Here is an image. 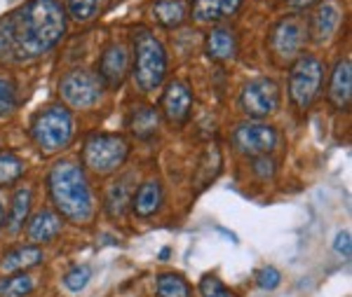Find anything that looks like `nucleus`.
Listing matches in <instances>:
<instances>
[{
    "label": "nucleus",
    "mask_w": 352,
    "mask_h": 297,
    "mask_svg": "<svg viewBox=\"0 0 352 297\" xmlns=\"http://www.w3.org/2000/svg\"><path fill=\"white\" fill-rule=\"evenodd\" d=\"M66 26L59 0H28L0 19V66L28 64L50 54L66 36Z\"/></svg>",
    "instance_id": "f257e3e1"
},
{
    "label": "nucleus",
    "mask_w": 352,
    "mask_h": 297,
    "mask_svg": "<svg viewBox=\"0 0 352 297\" xmlns=\"http://www.w3.org/2000/svg\"><path fill=\"white\" fill-rule=\"evenodd\" d=\"M50 199L61 218L76 225H85L94 215V197L85 171L73 162L54 164L47 176Z\"/></svg>",
    "instance_id": "f03ea898"
},
{
    "label": "nucleus",
    "mask_w": 352,
    "mask_h": 297,
    "mask_svg": "<svg viewBox=\"0 0 352 297\" xmlns=\"http://www.w3.org/2000/svg\"><path fill=\"white\" fill-rule=\"evenodd\" d=\"M134 82L144 94L155 91L167 78V49L148 28L134 33Z\"/></svg>",
    "instance_id": "7ed1b4c3"
},
{
    "label": "nucleus",
    "mask_w": 352,
    "mask_h": 297,
    "mask_svg": "<svg viewBox=\"0 0 352 297\" xmlns=\"http://www.w3.org/2000/svg\"><path fill=\"white\" fill-rule=\"evenodd\" d=\"M73 136H76V122H73L71 110L64 106L43 108L31 122V139L45 155L66 150Z\"/></svg>",
    "instance_id": "20e7f679"
},
{
    "label": "nucleus",
    "mask_w": 352,
    "mask_h": 297,
    "mask_svg": "<svg viewBox=\"0 0 352 297\" xmlns=\"http://www.w3.org/2000/svg\"><path fill=\"white\" fill-rule=\"evenodd\" d=\"M129 143L120 134H92L82 145V164L96 176H111L127 162Z\"/></svg>",
    "instance_id": "39448f33"
},
{
    "label": "nucleus",
    "mask_w": 352,
    "mask_h": 297,
    "mask_svg": "<svg viewBox=\"0 0 352 297\" xmlns=\"http://www.w3.org/2000/svg\"><path fill=\"white\" fill-rule=\"evenodd\" d=\"M324 82V64L317 56L303 54L294 61L289 73V99L298 110H308L315 104Z\"/></svg>",
    "instance_id": "423d86ee"
},
{
    "label": "nucleus",
    "mask_w": 352,
    "mask_h": 297,
    "mask_svg": "<svg viewBox=\"0 0 352 297\" xmlns=\"http://www.w3.org/2000/svg\"><path fill=\"white\" fill-rule=\"evenodd\" d=\"M104 82L94 71L87 68H76V71L66 73L59 82V96L66 106L82 110V108H92L104 96Z\"/></svg>",
    "instance_id": "0eeeda50"
},
{
    "label": "nucleus",
    "mask_w": 352,
    "mask_h": 297,
    "mask_svg": "<svg viewBox=\"0 0 352 297\" xmlns=\"http://www.w3.org/2000/svg\"><path fill=\"white\" fill-rule=\"evenodd\" d=\"M240 108L244 115L252 119H263L277 112L280 108V87H277L275 80L270 78H256L252 82L244 84L240 94Z\"/></svg>",
    "instance_id": "6e6552de"
},
{
    "label": "nucleus",
    "mask_w": 352,
    "mask_h": 297,
    "mask_svg": "<svg viewBox=\"0 0 352 297\" xmlns=\"http://www.w3.org/2000/svg\"><path fill=\"white\" fill-rule=\"evenodd\" d=\"M232 145L237 152L247 157H261V155H270L272 147L277 145V131L275 127L265 122H244L235 131H232Z\"/></svg>",
    "instance_id": "1a4fd4ad"
},
{
    "label": "nucleus",
    "mask_w": 352,
    "mask_h": 297,
    "mask_svg": "<svg viewBox=\"0 0 352 297\" xmlns=\"http://www.w3.org/2000/svg\"><path fill=\"white\" fill-rule=\"evenodd\" d=\"M308 40V28H305V21L300 16H285L280 19L275 26H272L270 33V47L275 56L285 61L298 59L300 52H303V45Z\"/></svg>",
    "instance_id": "9d476101"
},
{
    "label": "nucleus",
    "mask_w": 352,
    "mask_h": 297,
    "mask_svg": "<svg viewBox=\"0 0 352 297\" xmlns=\"http://www.w3.org/2000/svg\"><path fill=\"white\" fill-rule=\"evenodd\" d=\"M129 73V52L127 47H124L122 43H113L109 47L104 49V54H101L99 59V71H96V75L101 78V82H104V87H120L124 82V78H127Z\"/></svg>",
    "instance_id": "9b49d317"
},
{
    "label": "nucleus",
    "mask_w": 352,
    "mask_h": 297,
    "mask_svg": "<svg viewBox=\"0 0 352 297\" xmlns=\"http://www.w3.org/2000/svg\"><path fill=\"white\" fill-rule=\"evenodd\" d=\"M190 108H192V91L186 82H174L167 84L162 94V115L169 124L181 127V124L188 122L190 117Z\"/></svg>",
    "instance_id": "f8f14e48"
},
{
    "label": "nucleus",
    "mask_w": 352,
    "mask_h": 297,
    "mask_svg": "<svg viewBox=\"0 0 352 297\" xmlns=\"http://www.w3.org/2000/svg\"><path fill=\"white\" fill-rule=\"evenodd\" d=\"M340 8L336 3H322L317 5V10L312 12V16L308 19V36L315 40V43H327V40L333 38V33L338 31V24H340Z\"/></svg>",
    "instance_id": "ddd939ff"
},
{
    "label": "nucleus",
    "mask_w": 352,
    "mask_h": 297,
    "mask_svg": "<svg viewBox=\"0 0 352 297\" xmlns=\"http://www.w3.org/2000/svg\"><path fill=\"white\" fill-rule=\"evenodd\" d=\"M244 0H192L190 16L197 24H221L240 12Z\"/></svg>",
    "instance_id": "4468645a"
},
{
    "label": "nucleus",
    "mask_w": 352,
    "mask_h": 297,
    "mask_svg": "<svg viewBox=\"0 0 352 297\" xmlns=\"http://www.w3.org/2000/svg\"><path fill=\"white\" fill-rule=\"evenodd\" d=\"M204 52L212 61L219 64H228L237 56V36L230 26H217L209 31L207 40H204Z\"/></svg>",
    "instance_id": "2eb2a0df"
},
{
    "label": "nucleus",
    "mask_w": 352,
    "mask_h": 297,
    "mask_svg": "<svg viewBox=\"0 0 352 297\" xmlns=\"http://www.w3.org/2000/svg\"><path fill=\"white\" fill-rule=\"evenodd\" d=\"M329 101L336 110H348L352 101V66L350 59H340L329 80Z\"/></svg>",
    "instance_id": "dca6fc26"
},
{
    "label": "nucleus",
    "mask_w": 352,
    "mask_h": 297,
    "mask_svg": "<svg viewBox=\"0 0 352 297\" xmlns=\"http://www.w3.org/2000/svg\"><path fill=\"white\" fill-rule=\"evenodd\" d=\"M61 227H64V218L59 213H54V211H38L28 220V230H26L28 241L33 246L52 241V239H56V234L61 232Z\"/></svg>",
    "instance_id": "f3484780"
},
{
    "label": "nucleus",
    "mask_w": 352,
    "mask_h": 297,
    "mask_svg": "<svg viewBox=\"0 0 352 297\" xmlns=\"http://www.w3.org/2000/svg\"><path fill=\"white\" fill-rule=\"evenodd\" d=\"M134 174H124L122 178H118L106 192L104 199V209L111 218H122L127 206L132 204V194H134Z\"/></svg>",
    "instance_id": "a211bd4d"
},
{
    "label": "nucleus",
    "mask_w": 352,
    "mask_h": 297,
    "mask_svg": "<svg viewBox=\"0 0 352 297\" xmlns=\"http://www.w3.org/2000/svg\"><path fill=\"white\" fill-rule=\"evenodd\" d=\"M162 199H164V192H162V185L157 180H146L139 190H134L132 194V211L139 218H151L155 215L157 211L162 206Z\"/></svg>",
    "instance_id": "6ab92c4d"
},
{
    "label": "nucleus",
    "mask_w": 352,
    "mask_h": 297,
    "mask_svg": "<svg viewBox=\"0 0 352 297\" xmlns=\"http://www.w3.org/2000/svg\"><path fill=\"white\" fill-rule=\"evenodd\" d=\"M151 14L162 28H179L190 16V5L188 0H155Z\"/></svg>",
    "instance_id": "aec40b11"
},
{
    "label": "nucleus",
    "mask_w": 352,
    "mask_h": 297,
    "mask_svg": "<svg viewBox=\"0 0 352 297\" xmlns=\"http://www.w3.org/2000/svg\"><path fill=\"white\" fill-rule=\"evenodd\" d=\"M45 260L43 250L38 246H19V248H12L10 253L3 255V262H0V272L3 274H14V272H26L31 267H38Z\"/></svg>",
    "instance_id": "412c9836"
},
{
    "label": "nucleus",
    "mask_w": 352,
    "mask_h": 297,
    "mask_svg": "<svg viewBox=\"0 0 352 297\" xmlns=\"http://www.w3.org/2000/svg\"><path fill=\"white\" fill-rule=\"evenodd\" d=\"M127 129L132 131L136 139L148 141L157 134V129H160V112L151 106L132 108V112H129V117H127Z\"/></svg>",
    "instance_id": "4be33fe9"
},
{
    "label": "nucleus",
    "mask_w": 352,
    "mask_h": 297,
    "mask_svg": "<svg viewBox=\"0 0 352 297\" xmlns=\"http://www.w3.org/2000/svg\"><path fill=\"white\" fill-rule=\"evenodd\" d=\"M31 204H33V192L28 190V187H19L12 197L10 218L5 222L10 234H19L24 230V222H28V213H31Z\"/></svg>",
    "instance_id": "5701e85b"
},
{
    "label": "nucleus",
    "mask_w": 352,
    "mask_h": 297,
    "mask_svg": "<svg viewBox=\"0 0 352 297\" xmlns=\"http://www.w3.org/2000/svg\"><path fill=\"white\" fill-rule=\"evenodd\" d=\"M155 290L160 297H190V285L179 274H160L155 281Z\"/></svg>",
    "instance_id": "b1692460"
},
{
    "label": "nucleus",
    "mask_w": 352,
    "mask_h": 297,
    "mask_svg": "<svg viewBox=\"0 0 352 297\" xmlns=\"http://www.w3.org/2000/svg\"><path fill=\"white\" fill-rule=\"evenodd\" d=\"M104 0H66V16H71L78 24H87L92 21L101 10Z\"/></svg>",
    "instance_id": "393cba45"
},
{
    "label": "nucleus",
    "mask_w": 352,
    "mask_h": 297,
    "mask_svg": "<svg viewBox=\"0 0 352 297\" xmlns=\"http://www.w3.org/2000/svg\"><path fill=\"white\" fill-rule=\"evenodd\" d=\"M33 288H36V281L28 274L19 272L16 276H8L0 281V297H26L33 293Z\"/></svg>",
    "instance_id": "a878e982"
},
{
    "label": "nucleus",
    "mask_w": 352,
    "mask_h": 297,
    "mask_svg": "<svg viewBox=\"0 0 352 297\" xmlns=\"http://www.w3.org/2000/svg\"><path fill=\"white\" fill-rule=\"evenodd\" d=\"M24 162L14 152H0V185H12L24 176Z\"/></svg>",
    "instance_id": "bb28decb"
},
{
    "label": "nucleus",
    "mask_w": 352,
    "mask_h": 297,
    "mask_svg": "<svg viewBox=\"0 0 352 297\" xmlns=\"http://www.w3.org/2000/svg\"><path fill=\"white\" fill-rule=\"evenodd\" d=\"M16 108V84L12 78L0 75V117L10 115Z\"/></svg>",
    "instance_id": "cd10ccee"
},
{
    "label": "nucleus",
    "mask_w": 352,
    "mask_h": 297,
    "mask_svg": "<svg viewBox=\"0 0 352 297\" xmlns=\"http://www.w3.org/2000/svg\"><path fill=\"white\" fill-rule=\"evenodd\" d=\"M89 278H92V270L89 267H73L71 272L64 276V285L71 293H80V290H85V285L89 283Z\"/></svg>",
    "instance_id": "c85d7f7f"
},
{
    "label": "nucleus",
    "mask_w": 352,
    "mask_h": 297,
    "mask_svg": "<svg viewBox=\"0 0 352 297\" xmlns=\"http://www.w3.org/2000/svg\"><path fill=\"white\" fill-rule=\"evenodd\" d=\"M200 293L202 297H235V293L226 288L217 276H204L200 281Z\"/></svg>",
    "instance_id": "c756f323"
},
{
    "label": "nucleus",
    "mask_w": 352,
    "mask_h": 297,
    "mask_svg": "<svg viewBox=\"0 0 352 297\" xmlns=\"http://www.w3.org/2000/svg\"><path fill=\"white\" fill-rule=\"evenodd\" d=\"M256 283L263 290H275L277 285L282 283V274L275 270V267H263V270L256 272Z\"/></svg>",
    "instance_id": "7c9ffc66"
},
{
    "label": "nucleus",
    "mask_w": 352,
    "mask_h": 297,
    "mask_svg": "<svg viewBox=\"0 0 352 297\" xmlns=\"http://www.w3.org/2000/svg\"><path fill=\"white\" fill-rule=\"evenodd\" d=\"M254 174L258 176L261 180H268L275 176V162L268 157V155H261V157H254Z\"/></svg>",
    "instance_id": "2f4dec72"
},
{
    "label": "nucleus",
    "mask_w": 352,
    "mask_h": 297,
    "mask_svg": "<svg viewBox=\"0 0 352 297\" xmlns=\"http://www.w3.org/2000/svg\"><path fill=\"white\" fill-rule=\"evenodd\" d=\"M333 248H336V253H340L343 258H350V232L343 230L338 232L336 237V243H333Z\"/></svg>",
    "instance_id": "473e14b6"
},
{
    "label": "nucleus",
    "mask_w": 352,
    "mask_h": 297,
    "mask_svg": "<svg viewBox=\"0 0 352 297\" xmlns=\"http://www.w3.org/2000/svg\"><path fill=\"white\" fill-rule=\"evenodd\" d=\"M320 0H287V5L292 10H308L312 5H317Z\"/></svg>",
    "instance_id": "72a5a7b5"
},
{
    "label": "nucleus",
    "mask_w": 352,
    "mask_h": 297,
    "mask_svg": "<svg viewBox=\"0 0 352 297\" xmlns=\"http://www.w3.org/2000/svg\"><path fill=\"white\" fill-rule=\"evenodd\" d=\"M3 225H5V206H3V202H0V230H3Z\"/></svg>",
    "instance_id": "f704fd0d"
}]
</instances>
